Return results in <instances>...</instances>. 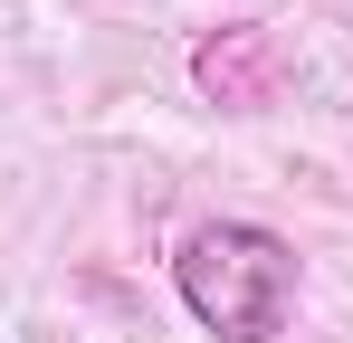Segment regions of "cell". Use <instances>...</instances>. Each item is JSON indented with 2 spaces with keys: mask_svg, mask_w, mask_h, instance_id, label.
Wrapping results in <instances>:
<instances>
[{
  "mask_svg": "<svg viewBox=\"0 0 353 343\" xmlns=\"http://www.w3.org/2000/svg\"><path fill=\"white\" fill-rule=\"evenodd\" d=\"M296 286H305L296 248L258 220H201L172 248V295L210 343H277L296 315Z\"/></svg>",
  "mask_w": 353,
  "mask_h": 343,
  "instance_id": "cell-1",
  "label": "cell"
},
{
  "mask_svg": "<svg viewBox=\"0 0 353 343\" xmlns=\"http://www.w3.org/2000/svg\"><path fill=\"white\" fill-rule=\"evenodd\" d=\"M191 86H201L220 114H258L268 96H277V39H268L258 19H230V29H210V39L191 48Z\"/></svg>",
  "mask_w": 353,
  "mask_h": 343,
  "instance_id": "cell-2",
  "label": "cell"
}]
</instances>
